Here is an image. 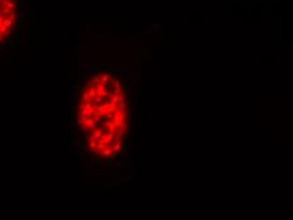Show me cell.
Returning a JSON list of instances; mask_svg holds the SVG:
<instances>
[{
    "label": "cell",
    "instance_id": "obj_16",
    "mask_svg": "<svg viewBox=\"0 0 293 220\" xmlns=\"http://www.w3.org/2000/svg\"><path fill=\"white\" fill-rule=\"evenodd\" d=\"M130 84H131V77H128L126 78V82H125V87H128Z\"/></svg>",
    "mask_w": 293,
    "mask_h": 220
},
{
    "label": "cell",
    "instance_id": "obj_1",
    "mask_svg": "<svg viewBox=\"0 0 293 220\" xmlns=\"http://www.w3.org/2000/svg\"><path fill=\"white\" fill-rule=\"evenodd\" d=\"M113 120H114L113 123L115 124V127H116V128H119L123 123L125 121L124 116H123V111H120V110H116V111L114 113V118H113Z\"/></svg>",
    "mask_w": 293,
    "mask_h": 220
},
{
    "label": "cell",
    "instance_id": "obj_2",
    "mask_svg": "<svg viewBox=\"0 0 293 220\" xmlns=\"http://www.w3.org/2000/svg\"><path fill=\"white\" fill-rule=\"evenodd\" d=\"M121 148H123L121 141H116V143H115L114 147H113V152H114V154H115V153H119V152L121 151Z\"/></svg>",
    "mask_w": 293,
    "mask_h": 220
},
{
    "label": "cell",
    "instance_id": "obj_15",
    "mask_svg": "<svg viewBox=\"0 0 293 220\" xmlns=\"http://www.w3.org/2000/svg\"><path fill=\"white\" fill-rule=\"evenodd\" d=\"M120 85H121V82L119 80H114V89L115 87H120Z\"/></svg>",
    "mask_w": 293,
    "mask_h": 220
},
{
    "label": "cell",
    "instance_id": "obj_3",
    "mask_svg": "<svg viewBox=\"0 0 293 220\" xmlns=\"http://www.w3.org/2000/svg\"><path fill=\"white\" fill-rule=\"evenodd\" d=\"M100 154H101V156H104L105 158H106V157H111V156H113V154H114V152H113V148L107 147V148H105L104 151H102V152H101Z\"/></svg>",
    "mask_w": 293,
    "mask_h": 220
},
{
    "label": "cell",
    "instance_id": "obj_4",
    "mask_svg": "<svg viewBox=\"0 0 293 220\" xmlns=\"http://www.w3.org/2000/svg\"><path fill=\"white\" fill-rule=\"evenodd\" d=\"M89 96H90V100H93L95 99V98H96V96H97V92H96V90H95V89H93V87H90V89H89Z\"/></svg>",
    "mask_w": 293,
    "mask_h": 220
},
{
    "label": "cell",
    "instance_id": "obj_9",
    "mask_svg": "<svg viewBox=\"0 0 293 220\" xmlns=\"http://www.w3.org/2000/svg\"><path fill=\"white\" fill-rule=\"evenodd\" d=\"M92 82L93 84H100L101 82V76H99V75H93L92 76Z\"/></svg>",
    "mask_w": 293,
    "mask_h": 220
},
{
    "label": "cell",
    "instance_id": "obj_11",
    "mask_svg": "<svg viewBox=\"0 0 293 220\" xmlns=\"http://www.w3.org/2000/svg\"><path fill=\"white\" fill-rule=\"evenodd\" d=\"M89 100H90L89 92H87V91H84V94H82V101H84V103H86V101H89Z\"/></svg>",
    "mask_w": 293,
    "mask_h": 220
},
{
    "label": "cell",
    "instance_id": "obj_14",
    "mask_svg": "<svg viewBox=\"0 0 293 220\" xmlns=\"http://www.w3.org/2000/svg\"><path fill=\"white\" fill-rule=\"evenodd\" d=\"M93 85H95V84L92 82V80H89V81L86 82V86H87L89 89H90V87H93Z\"/></svg>",
    "mask_w": 293,
    "mask_h": 220
},
{
    "label": "cell",
    "instance_id": "obj_13",
    "mask_svg": "<svg viewBox=\"0 0 293 220\" xmlns=\"http://www.w3.org/2000/svg\"><path fill=\"white\" fill-rule=\"evenodd\" d=\"M126 96H125V94H124V92H121V94H120V95H119V103H120V101H126Z\"/></svg>",
    "mask_w": 293,
    "mask_h": 220
},
{
    "label": "cell",
    "instance_id": "obj_5",
    "mask_svg": "<svg viewBox=\"0 0 293 220\" xmlns=\"http://www.w3.org/2000/svg\"><path fill=\"white\" fill-rule=\"evenodd\" d=\"M126 101H120L118 105H116V110H120V111H124L125 109H126Z\"/></svg>",
    "mask_w": 293,
    "mask_h": 220
},
{
    "label": "cell",
    "instance_id": "obj_8",
    "mask_svg": "<svg viewBox=\"0 0 293 220\" xmlns=\"http://www.w3.org/2000/svg\"><path fill=\"white\" fill-rule=\"evenodd\" d=\"M80 115H81V116H91V114H90V110H89L87 108H84V109H81V111H80Z\"/></svg>",
    "mask_w": 293,
    "mask_h": 220
},
{
    "label": "cell",
    "instance_id": "obj_17",
    "mask_svg": "<svg viewBox=\"0 0 293 220\" xmlns=\"http://www.w3.org/2000/svg\"><path fill=\"white\" fill-rule=\"evenodd\" d=\"M90 71H91V73H96V72H97V70H96L95 67H91V70H90Z\"/></svg>",
    "mask_w": 293,
    "mask_h": 220
},
{
    "label": "cell",
    "instance_id": "obj_6",
    "mask_svg": "<svg viewBox=\"0 0 293 220\" xmlns=\"http://www.w3.org/2000/svg\"><path fill=\"white\" fill-rule=\"evenodd\" d=\"M109 81H110V75H109V73H104V75L101 76V84L106 85Z\"/></svg>",
    "mask_w": 293,
    "mask_h": 220
},
{
    "label": "cell",
    "instance_id": "obj_7",
    "mask_svg": "<svg viewBox=\"0 0 293 220\" xmlns=\"http://www.w3.org/2000/svg\"><path fill=\"white\" fill-rule=\"evenodd\" d=\"M102 103H105V101H104V98L100 96V95H97V96L93 99V104H96V105H100V104H102Z\"/></svg>",
    "mask_w": 293,
    "mask_h": 220
},
{
    "label": "cell",
    "instance_id": "obj_12",
    "mask_svg": "<svg viewBox=\"0 0 293 220\" xmlns=\"http://www.w3.org/2000/svg\"><path fill=\"white\" fill-rule=\"evenodd\" d=\"M121 92H123V90L120 87H115L114 90H113V94H115V95H120Z\"/></svg>",
    "mask_w": 293,
    "mask_h": 220
},
{
    "label": "cell",
    "instance_id": "obj_10",
    "mask_svg": "<svg viewBox=\"0 0 293 220\" xmlns=\"http://www.w3.org/2000/svg\"><path fill=\"white\" fill-rule=\"evenodd\" d=\"M86 119H87V116H81L79 120L76 121V124H77V125H82V124H85Z\"/></svg>",
    "mask_w": 293,
    "mask_h": 220
}]
</instances>
